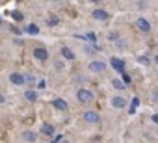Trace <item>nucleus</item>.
Returning <instances> with one entry per match:
<instances>
[{"label":"nucleus","instance_id":"obj_1","mask_svg":"<svg viewBox=\"0 0 158 143\" xmlns=\"http://www.w3.org/2000/svg\"><path fill=\"white\" fill-rule=\"evenodd\" d=\"M76 99L80 100L82 104H88V102H91L93 100V91L91 89H88V88H80L76 91Z\"/></svg>","mask_w":158,"mask_h":143},{"label":"nucleus","instance_id":"obj_2","mask_svg":"<svg viewBox=\"0 0 158 143\" xmlns=\"http://www.w3.org/2000/svg\"><path fill=\"white\" fill-rule=\"evenodd\" d=\"M88 69H89V73H95V75H101L106 71V63L101 61V59H93L88 63Z\"/></svg>","mask_w":158,"mask_h":143},{"label":"nucleus","instance_id":"obj_3","mask_svg":"<svg viewBox=\"0 0 158 143\" xmlns=\"http://www.w3.org/2000/svg\"><path fill=\"white\" fill-rule=\"evenodd\" d=\"M82 119H84L86 123H89V125H99V123H101V115H99L95 110H88V112H84Z\"/></svg>","mask_w":158,"mask_h":143},{"label":"nucleus","instance_id":"obj_4","mask_svg":"<svg viewBox=\"0 0 158 143\" xmlns=\"http://www.w3.org/2000/svg\"><path fill=\"white\" fill-rule=\"evenodd\" d=\"M34 58H35L37 61H47V59H48V50H47L45 47H35V48H34Z\"/></svg>","mask_w":158,"mask_h":143},{"label":"nucleus","instance_id":"obj_5","mask_svg":"<svg viewBox=\"0 0 158 143\" xmlns=\"http://www.w3.org/2000/svg\"><path fill=\"white\" fill-rule=\"evenodd\" d=\"M10 82H11L13 86H24V84H26V78H24V75H21V73H11V75H10Z\"/></svg>","mask_w":158,"mask_h":143},{"label":"nucleus","instance_id":"obj_6","mask_svg":"<svg viewBox=\"0 0 158 143\" xmlns=\"http://www.w3.org/2000/svg\"><path fill=\"white\" fill-rule=\"evenodd\" d=\"M91 19H95V21H106L108 19V11L102 10V8H97V10L91 11Z\"/></svg>","mask_w":158,"mask_h":143},{"label":"nucleus","instance_id":"obj_7","mask_svg":"<svg viewBox=\"0 0 158 143\" xmlns=\"http://www.w3.org/2000/svg\"><path fill=\"white\" fill-rule=\"evenodd\" d=\"M125 106H127V99H125V97H119V95H117V97L112 99V108H114V110H123Z\"/></svg>","mask_w":158,"mask_h":143},{"label":"nucleus","instance_id":"obj_8","mask_svg":"<svg viewBox=\"0 0 158 143\" xmlns=\"http://www.w3.org/2000/svg\"><path fill=\"white\" fill-rule=\"evenodd\" d=\"M110 63H112V67L117 71V73H125V61L123 59H119V58H110Z\"/></svg>","mask_w":158,"mask_h":143},{"label":"nucleus","instance_id":"obj_9","mask_svg":"<svg viewBox=\"0 0 158 143\" xmlns=\"http://www.w3.org/2000/svg\"><path fill=\"white\" fill-rule=\"evenodd\" d=\"M23 141L24 143H35L37 141V134L34 130H24L23 132Z\"/></svg>","mask_w":158,"mask_h":143},{"label":"nucleus","instance_id":"obj_10","mask_svg":"<svg viewBox=\"0 0 158 143\" xmlns=\"http://www.w3.org/2000/svg\"><path fill=\"white\" fill-rule=\"evenodd\" d=\"M136 26H138L141 32H145V34H149V30H151V24H149V21H147V19H143V17H139V19L136 21Z\"/></svg>","mask_w":158,"mask_h":143},{"label":"nucleus","instance_id":"obj_11","mask_svg":"<svg viewBox=\"0 0 158 143\" xmlns=\"http://www.w3.org/2000/svg\"><path fill=\"white\" fill-rule=\"evenodd\" d=\"M41 134H45V136H54V126H52L50 123H43V125H41Z\"/></svg>","mask_w":158,"mask_h":143},{"label":"nucleus","instance_id":"obj_12","mask_svg":"<svg viewBox=\"0 0 158 143\" xmlns=\"http://www.w3.org/2000/svg\"><path fill=\"white\" fill-rule=\"evenodd\" d=\"M24 99L30 100V102H35V100H37V91H34V89H26V91H24Z\"/></svg>","mask_w":158,"mask_h":143},{"label":"nucleus","instance_id":"obj_13","mask_svg":"<svg viewBox=\"0 0 158 143\" xmlns=\"http://www.w3.org/2000/svg\"><path fill=\"white\" fill-rule=\"evenodd\" d=\"M61 56H63L65 59H74V52H73L69 47H63V48H61Z\"/></svg>","mask_w":158,"mask_h":143},{"label":"nucleus","instance_id":"obj_14","mask_svg":"<svg viewBox=\"0 0 158 143\" xmlns=\"http://www.w3.org/2000/svg\"><path fill=\"white\" fill-rule=\"evenodd\" d=\"M52 104H54V108H56V110H67V108H69V106H67V102H65L63 99H56Z\"/></svg>","mask_w":158,"mask_h":143},{"label":"nucleus","instance_id":"obj_15","mask_svg":"<svg viewBox=\"0 0 158 143\" xmlns=\"http://www.w3.org/2000/svg\"><path fill=\"white\" fill-rule=\"evenodd\" d=\"M112 86H114L115 89H125V88H127V84H125L123 80H117V78H114V80H112Z\"/></svg>","mask_w":158,"mask_h":143},{"label":"nucleus","instance_id":"obj_16","mask_svg":"<svg viewBox=\"0 0 158 143\" xmlns=\"http://www.w3.org/2000/svg\"><path fill=\"white\" fill-rule=\"evenodd\" d=\"M26 32H28L30 35H37V34H39V28H37L35 24H28V26H26Z\"/></svg>","mask_w":158,"mask_h":143},{"label":"nucleus","instance_id":"obj_17","mask_svg":"<svg viewBox=\"0 0 158 143\" xmlns=\"http://www.w3.org/2000/svg\"><path fill=\"white\" fill-rule=\"evenodd\" d=\"M11 17H13V21H17V22H23V21H24V17H23V13H21V11H17V10H13V13H11Z\"/></svg>","mask_w":158,"mask_h":143},{"label":"nucleus","instance_id":"obj_18","mask_svg":"<svg viewBox=\"0 0 158 143\" xmlns=\"http://www.w3.org/2000/svg\"><path fill=\"white\" fill-rule=\"evenodd\" d=\"M48 24H50V26H58V24H60V19H58L56 15H50V17H48Z\"/></svg>","mask_w":158,"mask_h":143},{"label":"nucleus","instance_id":"obj_19","mask_svg":"<svg viewBox=\"0 0 158 143\" xmlns=\"http://www.w3.org/2000/svg\"><path fill=\"white\" fill-rule=\"evenodd\" d=\"M138 61H139L141 65H151V59H149L147 56H139V58H138Z\"/></svg>","mask_w":158,"mask_h":143},{"label":"nucleus","instance_id":"obj_20","mask_svg":"<svg viewBox=\"0 0 158 143\" xmlns=\"http://www.w3.org/2000/svg\"><path fill=\"white\" fill-rule=\"evenodd\" d=\"M54 67H56L58 71H61V69H63V61H61V59H56V61H54Z\"/></svg>","mask_w":158,"mask_h":143},{"label":"nucleus","instance_id":"obj_21","mask_svg":"<svg viewBox=\"0 0 158 143\" xmlns=\"http://www.w3.org/2000/svg\"><path fill=\"white\" fill-rule=\"evenodd\" d=\"M24 78H26V82H28V84H34V82H35V78H34L32 75H24Z\"/></svg>","mask_w":158,"mask_h":143},{"label":"nucleus","instance_id":"obj_22","mask_svg":"<svg viewBox=\"0 0 158 143\" xmlns=\"http://www.w3.org/2000/svg\"><path fill=\"white\" fill-rule=\"evenodd\" d=\"M152 100L158 102V88H154V91H152Z\"/></svg>","mask_w":158,"mask_h":143},{"label":"nucleus","instance_id":"obj_23","mask_svg":"<svg viewBox=\"0 0 158 143\" xmlns=\"http://www.w3.org/2000/svg\"><path fill=\"white\" fill-rule=\"evenodd\" d=\"M74 80H76V82H78V84H82V82H84V80H86V78H84V76H82V75H76V78H74Z\"/></svg>","mask_w":158,"mask_h":143},{"label":"nucleus","instance_id":"obj_24","mask_svg":"<svg viewBox=\"0 0 158 143\" xmlns=\"http://www.w3.org/2000/svg\"><path fill=\"white\" fill-rule=\"evenodd\" d=\"M123 82L128 86V84H130V76H128V75H123Z\"/></svg>","mask_w":158,"mask_h":143},{"label":"nucleus","instance_id":"obj_25","mask_svg":"<svg viewBox=\"0 0 158 143\" xmlns=\"http://www.w3.org/2000/svg\"><path fill=\"white\" fill-rule=\"evenodd\" d=\"M138 104H139V100H138V99H134V100H132V110H130V112H134V110H136V106H138Z\"/></svg>","mask_w":158,"mask_h":143},{"label":"nucleus","instance_id":"obj_26","mask_svg":"<svg viewBox=\"0 0 158 143\" xmlns=\"http://www.w3.org/2000/svg\"><path fill=\"white\" fill-rule=\"evenodd\" d=\"M151 121H152V123H154V125H158V113H154V115H152V117H151Z\"/></svg>","mask_w":158,"mask_h":143},{"label":"nucleus","instance_id":"obj_27","mask_svg":"<svg viewBox=\"0 0 158 143\" xmlns=\"http://www.w3.org/2000/svg\"><path fill=\"white\" fill-rule=\"evenodd\" d=\"M110 39H114V41H115V39H117V32H112V34H110Z\"/></svg>","mask_w":158,"mask_h":143},{"label":"nucleus","instance_id":"obj_28","mask_svg":"<svg viewBox=\"0 0 158 143\" xmlns=\"http://www.w3.org/2000/svg\"><path fill=\"white\" fill-rule=\"evenodd\" d=\"M89 2H93V4H102V0H89Z\"/></svg>","mask_w":158,"mask_h":143},{"label":"nucleus","instance_id":"obj_29","mask_svg":"<svg viewBox=\"0 0 158 143\" xmlns=\"http://www.w3.org/2000/svg\"><path fill=\"white\" fill-rule=\"evenodd\" d=\"M4 100H6V97H4V95H2V93H0V104H2V102H4Z\"/></svg>","mask_w":158,"mask_h":143},{"label":"nucleus","instance_id":"obj_30","mask_svg":"<svg viewBox=\"0 0 158 143\" xmlns=\"http://www.w3.org/2000/svg\"><path fill=\"white\" fill-rule=\"evenodd\" d=\"M58 143H71V141H67V139H60Z\"/></svg>","mask_w":158,"mask_h":143},{"label":"nucleus","instance_id":"obj_31","mask_svg":"<svg viewBox=\"0 0 158 143\" xmlns=\"http://www.w3.org/2000/svg\"><path fill=\"white\" fill-rule=\"evenodd\" d=\"M154 63H156V65H158V54H156V56H154Z\"/></svg>","mask_w":158,"mask_h":143},{"label":"nucleus","instance_id":"obj_32","mask_svg":"<svg viewBox=\"0 0 158 143\" xmlns=\"http://www.w3.org/2000/svg\"><path fill=\"white\" fill-rule=\"evenodd\" d=\"M54 2H60V0H54Z\"/></svg>","mask_w":158,"mask_h":143}]
</instances>
